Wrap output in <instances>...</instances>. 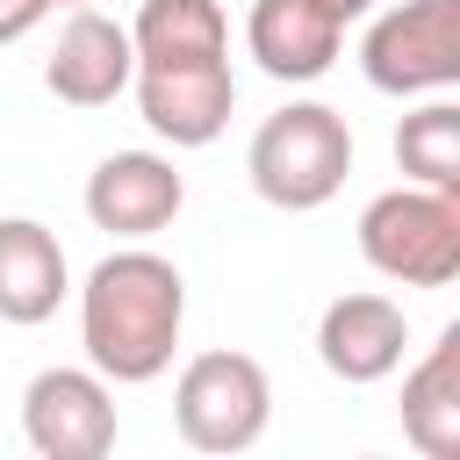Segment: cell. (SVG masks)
<instances>
[{
  "label": "cell",
  "mask_w": 460,
  "mask_h": 460,
  "mask_svg": "<svg viewBox=\"0 0 460 460\" xmlns=\"http://www.w3.org/2000/svg\"><path fill=\"white\" fill-rule=\"evenodd\" d=\"M187 280L158 252H108L79 288V345L101 381H158L180 352Z\"/></svg>",
  "instance_id": "6da1fadb"
},
{
  "label": "cell",
  "mask_w": 460,
  "mask_h": 460,
  "mask_svg": "<svg viewBox=\"0 0 460 460\" xmlns=\"http://www.w3.org/2000/svg\"><path fill=\"white\" fill-rule=\"evenodd\" d=\"M244 172H252V187H259L266 208L309 216V208H323L345 187V172H352V129L323 101H288V108H273L252 129Z\"/></svg>",
  "instance_id": "7a4b0ae2"
},
{
  "label": "cell",
  "mask_w": 460,
  "mask_h": 460,
  "mask_svg": "<svg viewBox=\"0 0 460 460\" xmlns=\"http://www.w3.org/2000/svg\"><path fill=\"white\" fill-rule=\"evenodd\" d=\"M359 259L402 288H446L460 273V194L388 187L359 208Z\"/></svg>",
  "instance_id": "3957f363"
},
{
  "label": "cell",
  "mask_w": 460,
  "mask_h": 460,
  "mask_svg": "<svg viewBox=\"0 0 460 460\" xmlns=\"http://www.w3.org/2000/svg\"><path fill=\"white\" fill-rule=\"evenodd\" d=\"M273 388L252 352H194L172 381V424L194 453H244L266 438Z\"/></svg>",
  "instance_id": "277c9868"
},
{
  "label": "cell",
  "mask_w": 460,
  "mask_h": 460,
  "mask_svg": "<svg viewBox=\"0 0 460 460\" xmlns=\"http://www.w3.org/2000/svg\"><path fill=\"white\" fill-rule=\"evenodd\" d=\"M359 72H367L374 93H395V101L460 86V0L388 7L359 43Z\"/></svg>",
  "instance_id": "5b68a950"
},
{
  "label": "cell",
  "mask_w": 460,
  "mask_h": 460,
  "mask_svg": "<svg viewBox=\"0 0 460 460\" xmlns=\"http://www.w3.org/2000/svg\"><path fill=\"white\" fill-rule=\"evenodd\" d=\"M137 115L151 122V137H165L172 151H201L230 129L237 108V79L230 58H187V65H137Z\"/></svg>",
  "instance_id": "8992f818"
},
{
  "label": "cell",
  "mask_w": 460,
  "mask_h": 460,
  "mask_svg": "<svg viewBox=\"0 0 460 460\" xmlns=\"http://www.w3.org/2000/svg\"><path fill=\"white\" fill-rule=\"evenodd\" d=\"M22 431L43 460H101L115 446V395L93 367H43L22 388Z\"/></svg>",
  "instance_id": "52a82bcc"
},
{
  "label": "cell",
  "mask_w": 460,
  "mask_h": 460,
  "mask_svg": "<svg viewBox=\"0 0 460 460\" xmlns=\"http://www.w3.org/2000/svg\"><path fill=\"white\" fill-rule=\"evenodd\" d=\"M180 208H187V180L158 151H108L86 172V216L108 237H129V244L137 237H158Z\"/></svg>",
  "instance_id": "ba28073f"
},
{
  "label": "cell",
  "mask_w": 460,
  "mask_h": 460,
  "mask_svg": "<svg viewBox=\"0 0 460 460\" xmlns=\"http://www.w3.org/2000/svg\"><path fill=\"white\" fill-rule=\"evenodd\" d=\"M137 72V50H129V29L108 22L101 7H79L58 43H50V65H43V86L65 101V108H108Z\"/></svg>",
  "instance_id": "9c48e42d"
},
{
  "label": "cell",
  "mask_w": 460,
  "mask_h": 460,
  "mask_svg": "<svg viewBox=\"0 0 460 460\" xmlns=\"http://www.w3.org/2000/svg\"><path fill=\"white\" fill-rule=\"evenodd\" d=\"M402 345H410V323H402V302H388V295H338L316 316V359H323V374H338L352 388L395 374Z\"/></svg>",
  "instance_id": "30bf717a"
},
{
  "label": "cell",
  "mask_w": 460,
  "mask_h": 460,
  "mask_svg": "<svg viewBox=\"0 0 460 460\" xmlns=\"http://www.w3.org/2000/svg\"><path fill=\"white\" fill-rule=\"evenodd\" d=\"M338 43H345V22H331L316 0H252L244 14V50L259 58L266 79H323L338 65Z\"/></svg>",
  "instance_id": "8fae6325"
},
{
  "label": "cell",
  "mask_w": 460,
  "mask_h": 460,
  "mask_svg": "<svg viewBox=\"0 0 460 460\" xmlns=\"http://www.w3.org/2000/svg\"><path fill=\"white\" fill-rule=\"evenodd\" d=\"M65 244L36 216H0V323H43L65 302Z\"/></svg>",
  "instance_id": "7c38bea8"
},
{
  "label": "cell",
  "mask_w": 460,
  "mask_h": 460,
  "mask_svg": "<svg viewBox=\"0 0 460 460\" xmlns=\"http://www.w3.org/2000/svg\"><path fill=\"white\" fill-rule=\"evenodd\" d=\"M402 431L431 460H460V323L438 331V345L402 374Z\"/></svg>",
  "instance_id": "4fadbf2b"
},
{
  "label": "cell",
  "mask_w": 460,
  "mask_h": 460,
  "mask_svg": "<svg viewBox=\"0 0 460 460\" xmlns=\"http://www.w3.org/2000/svg\"><path fill=\"white\" fill-rule=\"evenodd\" d=\"M137 65H187V58H230V22L216 0H144L129 22Z\"/></svg>",
  "instance_id": "5bb4252c"
},
{
  "label": "cell",
  "mask_w": 460,
  "mask_h": 460,
  "mask_svg": "<svg viewBox=\"0 0 460 460\" xmlns=\"http://www.w3.org/2000/svg\"><path fill=\"white\" fill-rule=\"evenodd\" d=\"M395 165L410 172V187L460 194V108H453V101H424L417 115H402V129H395Z\"/></svg>",
  "instance_id": "9a60e30c"
},
{
  "label": "cell",
  "mask_w": 460,
  "mask_h": 460,
  "mask_svg": "<svg viewBox=\"0 0 460 460\" xmlns=\"http://www.w3.org/2000/svg\"><path fill=\"white\" fill-rule=\"evenodd\" d=\"M50 7H58V0H0V43H22Z\"/></svg>",
  "instance_id": "2e32d148"
},
{
  "label": "cell",
  "mask_w": 460,
  "mask_h": 460,
  "mask_svg": "<svg viewBox=\"0 0 460 460\" xmlns=\"http://www.w3.org/2000/svg\"><path fill=\"white\" fill-rule=\"evenodd\" d=\"M316 7H323V14H331V22H359V14H367V7H374V0H316Z\"/></svg>",
  "instance_id": "e0dca14e"
}]
</instances>
